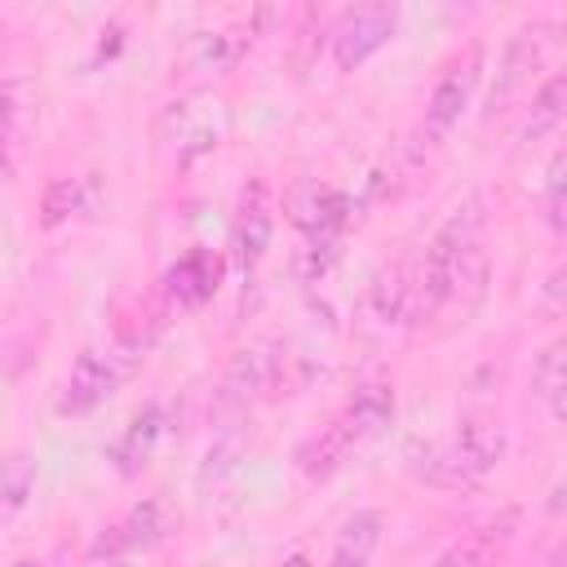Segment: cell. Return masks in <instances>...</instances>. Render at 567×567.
Wrapping results in <instances>:
<instances>
[{"mask_svg":"<svg viewBox=\"0 0 567 567\" xmlns=\"http://www.w3.org/2000/svg\"><path fill=\"white\" fill-rule=\"evenodd\" d=\"M478 275H483V199L470 195L430 235L416 261V319L439 315Z\"/></svg>","mask_w":567,"mask_h":567,"instance_id":"1","label":"cell"},{"mask_svg":"<svg viewBox=\"0 0 567 567\" xmlns=\"http://www.w3.org/2000/svg\"><path fill=\"white\" fill-rule=\"evenodd\" d=\"M478 80H483V44H470V49L439 75V84H434V93H430V106H425V128H430V137H443V133L465 115V106H470Z\"/></svg>","mask_w":567,"mask_h":567,"instance_id":"6","label":"cell"},{"mask_svg":"<svg viewBox=\"0 0 567 567\" xmlns=\"http://www.w3.org/2000/svg\"><path fill=\"white\" fill-rule=\"evenodd\" d=\"M377 540H381V514H377V509H359V514L346 518V527L337 532V545H332L328 567H368Z\"/></svg>","mask_w":567,"mask_h":567,"instance_id":"14","label":"cell"},{"mask_svg":"<svg viewBox=\"0 0 567 567\" xmlns=\"http://www.w3.org/2000/svg\"><path fill=\"white\" fill-rule=\"evenodd\" d=\"M549 217H554V226H567V159L549 177Z\"/></svg>","mask_w":567,"mask_h":567,"instance_id":"20","label":"cell"},{"mask_svg":"<svg viewBox=\"0 0 567 567\" xmlns=\"http://www.w3.org/2000/svg\"><path fill=\"white\" fill-rule=\"evenodd\" d=\"M217 275H221L217 257H213L208 248H190V252L177 257V266L164 275V292H168V301H177L182 310H195V306H204V301L217 292Z\"/></svg>","mask_w":567,"mask_h":567,"instance_id":"9","label":"cell"},{"mask_svg":"<svg viewBox=\"0 0 567 567\" xmlns=\"http://www.w3.org/2000/svg\"><path fill=\"white\" fill-rule=\"evenodd\" d=\"M31 487H35V461L22 456V452H13V456L4 461V518H13V514L27 505Z\"/></svg>","mask_w":567,"mask_h":567,"instance_id":"18","label":"cell"},{"mask_svg":"<svg viewBox=\"0 0 567 567\" xmlns=\"http://www.w3.org/2000/svg\"><path fill=\"white\" fill-rule=\"evenodd\" d=\"M518 532V509H501L496 518L470 527L461 540H452L430 567H496V558L509 549Z\"/></svg>","mask_w":567,"mask_h":567,"instance_id":"7","label":"cell"},{"mask_svg":"<svg viewBox=\"0 0 567 567\" xmlns=\"http://www.w3.org/2000/svg\"><path fill=\"white\" fill-rule=\"evenodd\" d=\"M279 567H310V558H306V554H292V558H284Z\"/></svg>","mask_w":567,"mask_h":567,"instance_id":"23","label":"cell"},{"mask_svg":"<svg viewBox=\"0 0 567 567\" xmlns=\"http://www.w3.org/2000/svg\"><path fill=\"white\" fill-rule=\"evenodd\" d=\"M133 368H137V346H128V341L89 346V350L71 363V377H66V385H62L58 412H62V416H84V412H93L97 403H106V399L128 381Z\"/></svg>","mask_w":567,"mask_h":567,"instance_id":"3","label":"cell"},{"mask_svg":"<svg viewBox=\"0 0 567 567\" xmlns=\"http://www.w3.org/2000/svg\"><path fill=\"white\" fill-rule=\"evenodd\" d=\"M545 509H549L554 518H563V514H567V470L554 478V487H549V496H545Z\"/></svg>","mask_w":567,"mask_h":567,"instance_id":"21","label":"cell"},{"mask_svg":"<svg viewBox=\"0 0 567 567\" xmlns=\"http://www.w3.org/2000/svg\"><path fill=\"white\" fill-rule=\"evenodd\" d=\"M164 124H173V142H177V159H190V155H204L217 146V133H221V115L208 111L204 102H173Z\"/></svg>","mask_w":567,"mask_h":567,"instance_id":"12","label":"cell"},{"mask_svg":"<svg viewBox=\"0 0 567 567\" xmlns=\"http://www.w3.org/2000/svg\"><path fill=\"white\" fill-rule=\"evenodd\" d=\"M549 567H567V540H563V545L549 554Z\"/></svg>","mask_w":567,"mask_h":567,"instance_id":"22","label":"cell"},{"mask_svg":"<svg viewBox=\"0 0 567 567\" xmlns=\"http://www.w3.org/2000/svg\"><path fill=\"white\" fill-rule=\"evenodd\" d=\"M102 208V186L93 173H80V177H58L49 190H44V204H40V221L53 230L62 221H75V217H93Z\"/></svg>","mask_w":567,"mask_h":567,"instance_id":"10","label":"cell"},{"mask_svg":"<svg viewBox=\"0 0 567 567\" xmlns=\"http://www.w3.org/2000/svg\"><path fill=\"white\" fill-rule=\"evenodd\" d=\"M248 35H230V31H195L186 44V62L195 71H226L239 53H244Z\"/></svg>","mask_w":567,"mask_h":567,"instance_id":"17","label":"cell"},{"mask_svg":"<svg viewBox=\"0 0 567 567\" xmlns=\"http://www.w3.org/2000/svg\"><path fill=\"white\" fill-rule=\"evenodd\" d=\"M509 434L492 416H465L447 439H439L425 456V478L439 487H470L487 478L505 461Z\"/></svg>","mask_w":567,"mask_h":567,"instance_id":"2","label":"cell"},{"mask_svg":"<svg viewBox=\"0 0 567 567\" xmlns=\"http://www.w3.org/2000/svg\"><path fill=\"white\" fill-rule=\"evenodd\" d=\"M164 408L159 403H146L124 430H120V439L111 443V461H115V470L120 474H137L151 456H155V443L164 439Z\"/></svg>","mask_w":567,"mask_h":567,"instance_id":"11","label":"cell"},{"mask_svg":"<svg viewBox=\"0 0 567 567\" xmlns=\"http://www.w3.org/2000/svg\"><path fill=\"white\" fill-rule=\"evenodd\" d=\"M337 421L350 430V439L359 447L368 439H377L394 421V390H390V381H363V385H354V394L346 399V408L337 412Z\"/></svg>","mask_w":567,"mask_h":567,"instance_id":"8","label":"cell"},{"mask_svg":"<svg viewBox=\"0 0 567 567\" xmlns=\"http://www.w3.org/2000/svg\"><path fill=\"white\" fill-rule=\"evenodd\" d=\"M284 359H288V354H284L279 346H270V341L239 350V354H235V363H230V372H226V390H230L235 399H244V394H257V390L275 385V377H279Z\"/></svg>","mask_w":567,"mask_h":567,"instance_id":"13","label":"cell"},{"mask_svg":"<svg viewBox=\"0 0 567 567\" xmlns=\"http://www.w3.org/2000/svg\"><path fill=\"white\" fill-rule=\"evenodd\" d=\"M563 120H567V71L549 75V80L536 89V97H532V106H527V120H523V133H527V137H540V133L558 128Z\"/></svg>","mask_w":567,"mask_h":567,"instance_id":"16","label":"cell"},{"mask_svg":"<svg viewBox=\"0 0 567 567\" xmlns=\"http://www.w3.org/2000/svg\"><path fill=\"white\" fill-rule=\"evenodd\" d=\"M168 523H173V514H168L164 501H155V496L151 501H137L120 523H111L93 540L89 567H133L142 554H151L168 536Z\"/></svg>","mask_w":567,"mask_h":567,"instance_id":"4","label":"cell"},{"mask_svg":"<svg viewBox=\"0 0 567 567\" xmlns=\"http://www.w3.org/2000/svg\"><path fill=\"white\" fill-rule=\"evenodd\" d=\"M399 27V9L394 4H359V9H346L337 31H332V62L341 71H354L363 66Z\"/></svg>","mask_w":567,"mask_h":567,"instance_id":"5","label":"cell"},{"mask_svg":"<svg viewBox=\"0 0 567 567\" xmlns=\"http://www.w3.org/2000/svg\"><path fill=\"white\" fill-rule=\"evenodd\" d=\"M266 244H270V208H266L261 190H252V199H244V208L235 217V257H239V266L252 270L261 261Z\"/></svg>","mask_w":567,"mask_h":567,"instance_id":"15","label":"cell"},{"mask_svg":"<svg viewBox=\"0 0 567 567\" xmlns=\"http://www.w3.org/2000/svg\"><path fill=\"white\" fill-rule=\"evenodd\" d=\"M536 390L545 394V399H554V394H563L567 390V337H558L554 346H545V354L536 359Z\"/></svg>","mask_w":567,"mask_h":567,"instance_id":"19","label":"cell"}]
</instances>
